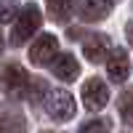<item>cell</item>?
Instances as JSON below:
<instances>
[{
    "label": "cell",
    "mask_w": 133,
    "mask_h": 133,
    "mask_svg": "<svg viewBox=\"0 0 133 133\" xmlns=\"http://www.w3.org/2000/svg\"><path fill=\"white\" fill-rule=\"evenodd\" d=\"M45 112L51 120H56V123H66V120H72L77 107H75V98L66 93V91H48L45 96Z\"/></svg>",
    "instance_id": "cell-2"
},
{
    "label": "cell",
    "mask_w": 133,
    "mask_h": 133,
    "mask_svg": "<svg viewBox=\"0 0 133 133\" xmlns=\"http://www.w3.org/2000/svg\"><path fill=\"white\" fill-rule=\"evenodd\" d=\"M51 66H53V75H56L59 80H64V83H72L75 77L80 75V64H77V59L72 53H59Z\"/></svg>",
    "instance_id": "cell-6"
},
{
    "label": "cell",
    "mask_w": 133,
    "mask_h": 133,
    "mask_svg": "<svg viewBox=\"0 0 133 133\" xmlns=\"http://www.w3.org/2000/svg\"><path fill=\"white\" fill-rule=\"evenodd\" d=\"M40 24H43L40 8H37L35 3L24 5V8H21V14H19V19L14 21V29H11V45H24V43L40 29Z\"/></svg>",
    "instance_id": "cell-1"
},
{
    "label": "cell",
    "mask_w": 133,
    "mask_h": 133,
    "mask_svg": "<svg viewBox=\"0 0 133 133\" xmlns=\"http://www.w3.org/2000/svg\"><path fill=\"white\" fill-rule=\"evenodd\" d=\"M83 101H85V109H91V112L104 109L107 101H109V88H107V83L98 80V77L85 80V85H83Z\"/></svg>",
    "instance_id": "cell-4"
},
{
    "label": "cell",
    "mask_w": 133,
    "mask_h": 133,
    "mask_svg": "<svg viewBox=\"0 0 133 133\" xmlns=\"http://www.w3.org/2000/svg\"><path fill=\"white\" fill-rule=\"evenodd\" d=\"M107 72H109V80L112 83H123L128 77V53L123 48H115L107 59Z\"/></svg>",
    "instance_id": "cell-7"
},
{
    "label": "cell",
    "mask_w": 133,
    "mask_h": 133,
    "mask_svg": "<svg viewBox=\"0 0 133 133\" xmlns=\"http://www.w3.org/2000/svg\"><path fill=\"white\" fill-rule=\"evenodd\" d=\"M0 51H3V35H0Z\"/></svg>",
    "instance_id": "cell-15"
},
{
    "label": "cell",
    "mask_w": 133,
    "mask_h": 133,
    "mask_svg": "<svg viewBox=\"0 0 133 133\" xmlns=\"http://www.w3.org/2000/svg\"><path fill=\"white\" fill-rule=\"evenodd\" d=\"M72 0H48V14L56 19V21H69V16H72Z\"/></svg>",
    "instance_id": "cell-10"
},
{
    "label": "cell",
    "mask_w": 133,
    "mask_h": 133,
    "mask_svg": "<svg viewBox=\"0 0 133 133\" xmlns=\"http://www.w3.org/2000/svg\"><path fill=\"white\" fill-rule=\"evenodd\" d=\"M120 115H123L125 125L133 128V93H123V98H120Z\"/></svg>",
    "instance_id": "cell-11"
},
{
    "label": "cell",
    "mask_w": 133,
    "mask_h": 133,
    "mask_svg": "<svg viewBox=\"0 0 133 133\" xmlns=\"http://www.w3.org/2000/svg\"><path fill=\"white\" fill-rule=\"evenodd\" d=\"M16 5H19V0H0V24H8L14 19Z\"/></svg>",
    "instance_id": "cell-12"
},
{
    "label": "cell",
    "mask_w": 133,
    "mask_h": 133,
    "mask_svg": "<svg viewBox=\"0 0 133 133\" xmlns=\"http://www.w3.org/2000/svg\"><path fill=\"white\" fill-rule=\"evenodd\" d=\"M80 16L85 21H98L109 16V11H112V0H80Z\"/></svg>",
    "instance_id": "cell-8"
},
{
    "label": "cell",
    "mask_w": 133,
    "mask_h": 133,
    "mask_svg": "<svg viewBox=\"0 0 133 133\" xmlns=\"http://www.w3.org/2000/svg\"><path fill=\"white\" fill-rule=\"evenodd\" d=\"M56 51H59V40L53 35H40L29 48V61L35 66H45V64H53L56 59Z\"/></svg>",
    "instance_id": "cell-3"
},
{
    "label": "cell",
    "mask_w": 133,
    "mask_h": 133,
    "mask_svg": "<svg viewBox=\"0 0 133 133\" xmlns=\"http://www.w3.org/2000/svg\"><path fill=\"white\" fill-rule=\"evenodd\" d=\"M0 80H3V85L11 93H21L29 85V75L24 72V66H19V64H5L3 72H0Z\"/></svg>",
    "instance_id": "cell-5"
},
{
    "label": "cell",
    "mask_w": 133,
    "mask_h": 133,
    "mask_svg": "<svg viewBox=\"0 0 133 133\" xmlns=\"http://www.w3.org/2000/svg\"><path fill=\"white\" fill-rule=\"evenodd\" d=\"M128 37H130V43H133V24L128 27Z\"/></svg>",
    "instance_id": "cell-14"
},
{
    "label": "cell",
    "mask_w": 133,
    "mask_h": 133,
    "mask_svg": "<svg viewBox=\"0 0 133 133\" xmlns=\"http://www.w3.org/2000/svg\"><path fill=\"white\" fill-rule=\"evenodd\" d=\"M85 59L88 61H93V64H98V61H104V59H109L107 56V51H109V40H107V35H91L85 40Z\"/></svg>",
    "instance_id": "cell-9"
},
{
    "label": "cell",
    "mask_w": 133,
    "mask_h": 133,
    "mask_svg": "<svg viewBox=\"0 0 133 133\" xmlns=\"http://www.w3.org/2000/svg\"><path fill=\"white\" fill-rule=\"evenodd\" d=\"M109 130V120H91L80 128V133H107Z\"/></svg>",
    "instance_id": "cell-13"
}]
</instances>
